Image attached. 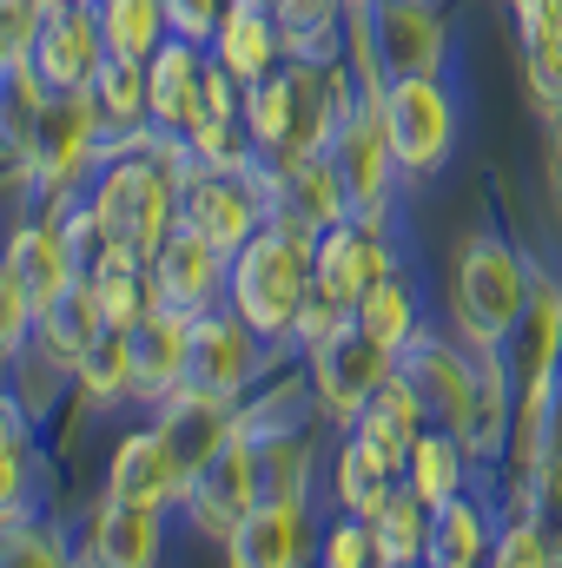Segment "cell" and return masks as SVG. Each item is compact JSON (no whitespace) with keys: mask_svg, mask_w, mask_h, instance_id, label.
Returning <instances> with one entry per match:
<instances>
[{"mask_svg":"<svg viewBox=\"0 0 562 568\" xmlns=\"http://www.w3.org/2000/svg\"><path fill=\"white\" fill-rule=\"evenodd\" d=\"M7 364H13V351H7V344H0V371H7Z\"/></svg>","mask_w":562,"mask_h":568,"instance_id":"ee69618b","label":"cell"},{"mask_svg":"<svg viewBox=\"0 0 562 568\" xmlns=\"http://www.w3.org/2000/svg\"><path fill=\"white\" fill-rule=\"evenodd\" d=\"M13 436H27V404L13 390H0V443H13Z\"/></svg>","mask_w":562,"mask_h":568,"instance_id":"b9f144b4","label":"cell"},{"mask_svg":"<svg viewBox=\"0 0 562 568\" xmlns=\"http://www.w3.org/2000/svg\"><path fill=\"white\" fill-rule=\"evenodd\" d=\"M33 7H40V13H60V7H73V0H33Z\"/></svg>","mask_w":562,"mask_h":568,"instance_id":"7bdbcfd3","label":"cell"},{"mask_svg":"<svg viewBox=\"0 0 562 568\" xmlns=\"http://www.w3.org/2000/svg\"><path fill=\"white\" fill-rule=\"evenodd\" d=\"M265 199H272V219L298 225V232H331L338 219H351V192L338 179V159L324 145H291V152H272L265 165Z\"/></svg>","mask_w":562,"mask_h":568,"instance_id":"52a82bcc","label":"cell"},{"mask_svg":"<svg viewBox=\"0 0 562 568\" xmlns=\"http://www.w3.org/2000/svg\"><path fill=\"white\" fill-rule=\"evenodd\" d=\"M27 60H33V73H40L47 93H93V73L107 60V33H100L93 0H73L60 13H47Z\"/></svg>","mask_w":562,"mask_h":568,"instance_id":"5bb4252c","label":"cell"},{"mask_svg":"<svg viewBox=\"0 0 562 568\" xmlns=\"http://www.w3.org/2000/svg\"><path fill=\"white\" fill-rule=\"evenodd\" d=\"M351 317H358V324H364L378 344L404 351V344L418 337V291H411V284L391 272V278H378L371 291H364V297H358V311H351Z\"/></svg>","mask_w":562,"mask_h":568,"instance_id":"d6a6232c","label":"cell"},{"mask_svg":"<svg viewBox=\"0 0 562 568\" xmlns=\"http://www.w3.org/2000/svg\"><path fill=\"white\" fill-rule=\"evenodd\" d=\"M351 429H358V436H371V443H378V449H384V456L404 469L411 443L430 429V410H423V397L404 384V377H391V384H384V390H378V397L358 410V424H351Z\"/></svg>","mask_w":562,"mask_h":568,"instance_id":"d4e9b609","label":"cell"},{"mask_svg":"<svg viewBox=\"0 0 562 568\" xmlns=\"http://www.w3.org/2000/svg\"><path fill=\"white\" fill-rule=\"evenodd\" d=\"M284 7H291V0H272V13H284Z\"/></svg>","mask_w":562,"mask_h":568,"instance_id":"f6af8a7d","label":"cell"},{"mask_svg":"<svg viewBox=\"0 0 562 568\" xmlns=\"http://www.w3.org/2000/svg\"><path fill=\"white\" fill-rule=\"evenodd\" d=\"M265 496V463H259V436L252 424L239 417V429L199 463V476L185 483V496H179V509H185V523L205 536V542H232V529L252 516V503Z\"/></svg>","mask_w":562,"mask_h":568,"instance_id":"277c9868","label":"cell"},{"mask_svg":"<svg viewBox=\"0 0 562 568\" xmlns=\"http://www.w3.org/2000/svg\"><path fill=\"white\" fill-rule=\"evenodd\" d=\"M550 469L562 476V357H556V384H550Z\"/></svg>","mask_w":562,"mask_h":568,"instance_id":"60d3db41","label":"cell"},{"mask_svg":"<svg viewBox=\"0 0 562 568\" xmlns=\"http://www.w3.org/2000/svg\"><path fill=\"white\" fill-rule=\"evenodd\" d=\"M476 364H483V357H476ZM476 364H463V351L443 344V337H430V331H418V337L398 351V377L423 397L430 424H443V429H463V417H470Z\"/></svg>","mask_w":562,"mask_h":568,"instance_id":"9a60e30c","label":"cell"},{"mask_svg":"<svg viewBox=\"0 0 562 568\" xmlns=\"http://www.w3.org/2000/svg\"><path fill=\"white\" fill-rule=\"evenodd\" d=\"M225 556L239 568H298L304 556H318V536H311V509L304 496H259L252 516L232 529Z\"/></svg>","mask_w":562,"mask_h":568,"instance_id":"2e32d148","label":"cell"},{"mask_svg":"<svg viewBox=\"0 0 562 568\" xmlns=\"http://www.w3.org/2000/svg\"><path fill=\"white\" fill-rule=\"evenodd\" d=\"M324 152L338 159V179H344V192H351V219L384 225V205H391V185H398V152L384 140V126H378V106L358 100V106L338 120V133H331Z\"/></svg>","mask_w":562,"mask_h":568,"instance_id":"8fae6325","label":"cell"},{"mask_svg":"<svg viewBox=\"0 0 562 568\" xmlns=\"http://www.w3.org/2000/svg\"><path fill=\"white\" fill-rule=\"evenodd\" d=\"M185 483H192V469L179 463V449H172V436L159 424L133 429L120 449H113V463H107V496H127V503H152V509H172L179 496H185Z\"/></svg>","mask_w":562,"mask_h":568,"instance_id":"ac0fdd59","label":"cell"},{"mask_svg":"<svg viewBox=\"0 0 562 568\" xmlns=\"http://www.w3.org/2000/svg\"><path fill=\"white\" fill-rule=\"evenodd\" d=\"M279 40H284V27L272 13V0H225V20L212 33V60L239 87H252V80H265L279 67Z\"/></svg>","mask_w":562,"mask_h":568,"instance_id":"ffe728a7","label":"cell"},{"mask_svg":"<svg viewBox=\"0 0 562 568\" xmlns=\"http://www.w3.org/2000/svg\"><path fill=\"white\" fill-rule=\"evenodd\" d=\"M398 476H404V469H398L371 436H358V429H351V436L338 443L331 489H338V509H344V516H364V523H371V516L384 509V496L398 489Z\"/></svg>","mask_w":562,"mask_h":568,"instance_id":"cb8c5ba5","label":"cell"},{"mask_svg":"<svg viewBox=\"0 0 562 568\" xmlns=\"http://www.w3.org/2000/svg\"><path fill=\"white\" fill-rule=\"evenodd\" d=\"M311 252H318V239L298 232V225H284V219H265V225L232 252L225 304H232L265 344L298 337V317H304V297H311Z\"/></svg>","mask_w":562,"mask_h":568,"instance_id":"6da1fadb","label":"cell"},{"mask_svg":"<svg viewBox=\"0 0 562 568\" xmlns=\"http://www.w3.org/2000/svg\"><path fill=\"white\" fill-rule=\"evenodd\" d=\"M463 463H470L463 436L436 424V429H423L418 443H411V456H404V476H411V489H418L430 509H443L450 496H463Z\"/></svg>","mask_w":562,"mask_h":568,"instance_id":"4316f807","label":"cell"},{"mask_svg":"<svg viewBox=\"0 0 562 568\" xmlns=\"http://www.w3.org/2000/svg\"><path fill=\"white\" fill-rule=\"evenodd\" d=\"M490 523L470 496H450L443 509H430V556L423 562L436 568H470V562H490Z\"/></svg>","mask_w":562,"mask_h":568,"instance_id":"83f0119b","label":"cell"},{"mask_svg":"<svg viewBox=\"0 0 562 568\" xmlns=\"http://www.w3.org/2000/svg\"><path fill=\"white\" fill-rule=\"evenodd\" d=\"M391 377H398V351H391V344H378L358 317L311 344V390H318L324 417H338L344 429L358 424V410H364Z\"/></svg>","mask_w":562,"mask_h":568,"instance_id":"8992f818","label":"cell"},{"mask_svg":"<svg viewBox=\"0 0 562 568\" xmlns=\"http://www.w3.org/2000/svg\"><path fill=\"white\" fill-rule=\"evenodd\" d=\"M93 100H100L107 126L140 133V120H152V67L127 60V53H107L100 73H93Z\"/></svg>","mask_w":562,"mask_h":568,"instance_id":"f546056e","label":"cell"},{"mask_svg":"<svg viewBox=\"0 0 562 568\" xmlns=\"http://www.w3.org/2000/svg\"><path fill=\"white\" fill-rule=\"evenodd\" d=\"M344 40H351V80L364 100H378L404 73L443 67V13L430 0H344Z\"/></svg>","mask_w":562,"mask_h":568,"instance_id":"7a4b0ae2","label":"cell"},{"mask_svg":"<svg viewBox=\"0 0 562 568\" xmlns=\"http://www.w3.org/2000/svg\"><path fill=\"white\" fill-rule=\"evenodd\" d=\"M185 344H192V311L152 304L133 324V397L140 404H165L185 384Z\"/></svg>","mask_w":562,"mask_h":568,"instance_id":"d6986e66","label":"cell"},{"mask_svg":"<svg viewBox=\"0 0 562 568\" xmlns=\"http://www.w3.org/2000/svg\"><path fill=\"white\" fill-rule=\"evenodd\" d=\"M100 324H107V304H100V284L93 278H73L60 297H47V304L33 311V351H40V371H47V377H73L80 357L93 351Z\"/></svg>","mask_w":562,"mask_h":568,"instance_id":"e0dca14e","label":"cell"},{"mask_svg":"<svg viewBox=\"0 0 562 568\" xmlns=\"http://www.w3.org/2000/svg\"><path fill=\"white\" fill-rule=\"evenodd\" d=\"M152 126L159 133H192V120H199V106H205V60H199V40H165L152 60Z\"/></svg>","mask_w":562,"mask_h":568,"instance_id":"44dd1931","label":"cell"},{"mask_svg":"<svg viewBox=\"0 0 562 568\" xmlns=\"http://www.w3.org/2000/svg\"><path fill=\"white\" fill-rule=\"evenodd\" d=\"M0 265L27 284V297H33V304L60 297L67 284L80 278V272H73V252H67V232H60V219H33V225H20V232L7 239Z\"/></svg>","mask_w":562,"mask_h":568,"instance_id":"603a6c76","label":"cell"},{"mask_svg":"<svg viewBox=\"0 0 562 568\" xmlns=\"http://www.w3.org/2000/svg\"><path fill=\"white\" fill-rule=\"evenodd\" d=\"M165 20H172V33L179 40H212L219 33V20H225V0H165Z\"/></svg>","mask_w":562,"mask_h":568,"instance_id":"ab89813d","label":"cell"},{"mask_svg":"<svg viewBox=\"0 0 562 568\" xmlns=\"http://www.w3.org/2000/svg\"><path fill=\"white\" fill-rule=\"evenodd\" d=\"M259 344L265 337L239 311H199L192 317V344H185V390L239 404L252 390V377H259Z\"/></svg>","mask_w":562,"mask_h":568,"instance_id":"30bf717a","label":"cell"},{"mask_svg":"<svg viewBox=\"0 0 562 568\" xmlns=\"http://www.w3.org/2000/svg\"><path fill=\"white\" fill-rule=\"evenodd\" d=\"M100 33H107V53L152 60V53L172 40L165 0H100Z\"/></svg>","mask_w":562,"mask_h":568,"instance_id":"1f68e13d","label":"cell"},{"mask_svg":"<svg viewBox=\"0 0 562 568\" xmlns=\"http://www.w3.org/2000/svg\"><path fill=\"white\" fill-rule=\"evenodd\" d=\"M318 562H324V568H364V562H378L371 523H364V516H344V523H331V529L318 536Z\"/></svg>","mask_w":562,"mask_h":568,"instance_id":"d590c367","label":"cell"},{"mask_svg":"<svg viewBox=\"0 0 562 568\" xmlns=\"http://www.w3.org/2000/svg\"><path fill=\"white\" fill-rule=\"evenodd\" d=\"M371 106H378V126H384V140L398 152V172H404V179H430V172L450 159L456 106H450V93L436 87V73H404V80H391Z\"/></svg>","mask_w":562,"mask_h":568,"instance_id":"5b68a950","label":"cell"},{"mask_svg":"<svg viewBox=\"0 0 562 568\" xmlns=\"http://www.w3.org/2000/svg\"><path fill=\"white\" fill-rule=\"evenodd\" d=\"M245 126H252L259 159L291 145V133H298V67H272L265 80L245 87Z\"/></svg>","mask_w":562,"mask_h":568,"instance_id":"484cf974","label":"cell"},{"mask_svg":"<svg viewBox=\"0 0 562 568\" xmlns=\"http://www.w3.org/2000/svg\"><path fill=\"white\" fill-rule=\"evenodd\" d=\"M73 384L87 390V404H120L133 397V324H100L93 351L80 357Z\"/></svg>","mask_w":562,"mask_h":568,"instance_id":"4dcf8cb0","label":"cell"},{"mask_svg":"<svg viewBox=\"0 0 562 568\" xmlns=\"http://www.w3.org/2000/svg\"><path fill=\"white\" fill-rule=\"evenodd\" d=\"M27 476H33V443L27 436H13V443H0V529H20L27 523Z\"/></svg>","mask_w":562,"mask_h":568,"instance_id":"e575fe53","label":"cell"},{"mask_svg":"<svg viewBox=\"0 0 562 568\" xmlns=\"http://www.w3.org/2000/svg\"><path fill=\"white\" fill-rule=\"evenodd\" d=\"M179 219L199 225L219 252H239V245L272 219V199H265V179H259V172L192 165V172L179 179Z\"/></svg>","mask_w":562,"mask_h":568,"instance_id":"ba28073f","label":"cell"},{"mask_svg":"<svg viewBox=\"0 0 562 568\" xmlns=\"http://www.w3.org/2000/svg\"><path fill=\"white\" fill-rule=\"evenodd\" d=\"M60 232H67V252H73V272L80 278H93L100 265H107V252H113V239H107V225H100V212H93V199H80L67 219H60Z\"/></svg>","mask_w":562,"mask_h":568,"instance_id":"836d02e7","label":"cell"},{"mask_svg":"<svg viewBox=\"0 0 562 568\" xmlns=\"http://www.w3.org/2000/svg\"><path fill=\"white\" fill-rule=\"evenodd\" d=\"M371 542H378V562H398V568L430 556V503L411 483L384 496V509L371 516Z\"/></svg>","mask_w":562,"mask_h":568,"instance_id":"f1b7e54d","label":"cell"},{"mask_svg":"<svg viewBox=\"0 0 562 568\" xmlns=\"http://www.w3.org/2000/svg\"><path fill=\"white\" fill-rule=\"evenodd\" d=\"M100 126H107V113H100L93 93H47L33 133L20 145V165L47 185H73L100 152Z\"/></svg>","mask_w":562,"mask_h":568,"instance_id":"9c48e42d","label":"cell"},{"mask_svg":"<svg viewBox=\"0 0 562 568\" xmlns=\"http://www.w3.org/2000/svg\"><path fill=\"white\" fill-rule=\"evenodd\" d=\"M490 562H503V568H543V562H556V549H550L543 523H536V516H523V523H510V529L490 542Z\"/></svg>","mask_w":562,"mask_h":568,"instance_id":"8d00e7d4","label":"cell"},{"mask_svg":"<svg viewBox=\"0 0 562 568\" xmlns=\"http://www.w3.org/2000/svg\"><path fill=\"white\" fill-rule=\"evenodd\" d=\"M159 516L152 503H127V496H107L93 529H87V556L107 568H145L159 562Z\"/></svg>","mask_w":562,"mask_h":568,"instance_id":"7402d4cb","label":"cell"},{"mask_svg":"<svg viewBox=\"0 0 562 568\" xmlns=\"http://www.w3.org/2000/svg\"><path fill=\"white\" fill-rule=\"evenodd\" d=\"M40 7L33 0H0V73L13 67V60H27L33 53V40H40Z\"/></svg>","mask_w":562,"mask_h":568,"instance_id":"f35d334b","label":"cell"},{"mask_svg":"<svg viewBox=\"0 0 562 568\" xmlns=\"http://www.w3.org/2000/svg\"><path fill=\"white\" fill-rule=\"evenodd\" d=\"M391 245L371 219H338L331 232H318V252H311V291L358 311V297L371 291L378 278H391Z\"/></svg>","mask_w":562,"mask_h":568,"instance_id":"7c38bea8","label":"cell"},{"mask_svg":"<svg viewBox=\"0 0 562 568\" xmlns=\"http://www.w3.org/2000/svg\"><path fill=\"white\" fill-rule=\"evenodd\" d=\"M33 311H40V304L27 297V284H20L13 272H7V265H0V344H7L13 357L33 344Z\"/></svg>","mask_w":562,"mask_h":568,"instance_id":"74e56055","label":"cell"},{"mask_svg":"<svg viewBox=\"0 0 562 568\" xmlns=\"http://www.w3.org/2000/svg\"><path fill=\"white\" fill-rule=\"evenodd\" d=\"M152 278H159V304H172V311H219V297H225V278H232V252H219L199 225H172L165 239H159V252H152Z\"/></svg>","mask_w":562,"mask_h":568,"instance_id":"4fadbf2b","label":"cell"},{"mask_svg":"<svg viewBox=\"0 0 562 568\" xmlns=\"http://www.w3.org/2000/svg\"><path fill=\"white\" fill-rule=\"evenodd\" d=\"M530 265L503 245V239H470L463 252H456V272H450V311H456V324H463V344L476 351V357H490L503 337H510V324L523 317V304H530Z\"/></svg>","mask_w":562,"mask_h":568,"instance_id":"3957f363","label":"cell"}]
</instances>
